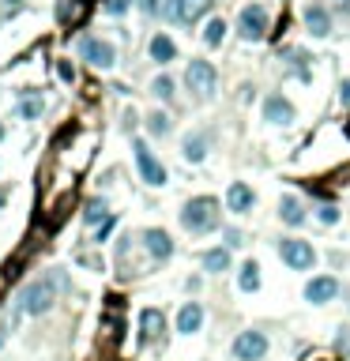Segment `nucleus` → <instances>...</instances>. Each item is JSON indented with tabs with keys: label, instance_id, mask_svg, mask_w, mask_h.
I'll return each instance as SVG.
<instances>
[{
	"label": "nucleus",
	"instance_id": "obj_35",
	"mask_svg": "<svg viewBox=\"0 0 350 361\" xmlns=\"http://www.w3.org/2000/svg\"><path fill=\"white\" fill-rule=\"evenodd\" d=\"M4 203H8V196H4V192H0V207H4Z\"/></svg>",
	"mask_w": 350,
	"mask_h": 361
},
{
	"label": "nucleus",
	"instance_id": "obj_33",
	"mask_svg": "<svg viewBox=\"0 0 350 361\" xmlns=\"http://www.w3.org/2000/svg\"><path fill=\"white\" fill-rule=\"evenodd\" d=\"M139 8H144L147 15H158V0H139Z\"/></svg>",
	"mask_w": 350,
	"mask_h": 361
},
{
	"label": "nucleus",
	"instance_id": "obj_14",
	"mask_svg": "<svg viewBox=\"0 0 350 361\" xmlns=\"http://www.w3.org/2000/svg\"><path fill=\"white\" fill-rule=\"evenodd\" d=\"M226 207H230L234 215L253 211V189H249V184H242V181H234V184H230V192H226Z\"/></svg>",
	"mask_w": 350,
	"mask_h": 361
},
{
	"label": "nucleus",
	"instance_id": "obj_36",
	"mask_svg": "<svg viewBox=\"0 0 350 361\" xmlns=\"http://www.w3.org/2000/svg\"><path fill=\"white\" fill-rule=\"evenodd\" d=\"M343 132H346V136H350V120H346V128H343Z\"/></svg>",
	"mask_w": 350,
	"mask_h": 361
},
{
	"label": "nucleus",
	"instance_id": "obj_2",
	"mask_svg": "<svg viewBox=\"0 0 350 361\" xmlns=\"http://www.w3.org/2000/svg\"><path fill=\"white\" fill-rule=\"evenodd\" d=\"M53 282H57V279H35V282H27L23 293H19V309L30 312V316L49 312L53 309Z\"/></svg>",
	"mask_w": 350,
	"mask_h": 361
},
{
	"label": "nucleus",
	"instance_id": "obj_10",
	"mask_svg": "<svg viewBox=\"0 0 350 361\" xmlns=\"http://www.w3.org/2000/svg\"><path fill=\"white\" fill-rule=\"evenodd\" d=\"M162 331H166V316H162V309H144L139 312V343H155V338H162Z\"/></svg>",
	"mask_w": 350,
	"mask_h": 361
},
{
	"label": "nucleus",
	"instance_id": "obj_5",
	"mask_svg": "<svg viewBox=\"0 0 350 361\" xmlns=\"http://www.w3.org/2000/svg\"><path fill=\"white\" fill-rule=\"evenodd\" d=\"M237 34L245 42H260L268 34V8L264 4H245L237 15Z\"/></svg>",
	"mask_w": 350,
	"mask_h": 361
},
{
	"label": "nucleus",
	"instance_id": "obj_19",
	"mask_svg": "<svg viewBox=\"0 0 350 361\" xmlns=\"http://www.w3.org/2000/svg\"><path fill=\"white\" fill-rule=\"evenodd\" d=\"M151 57H155L158 64H170L173 57H177L173 38H170V34H155V38H151Z\"/></svg>",
	"mask_w": 350,
	"mask_h": 361
},
{
	"label": "nucleus",
	"instance_id": "obj_38",
	"mask_svg": "<svg viewBox=\"0 0 350 361\" xmlns=\"http://www.w3.org/2000/svg\"><path fill=\"white\" fill-rule=\"evenodd\" d=\"M0 343H4V335H0Z\"/></svg>",
	"mask_w": 350,
	"mask_h": 361
},
{
	"label": "nucleus",
	"instance_id": "obj_8",
	"mask_svg": "<svg viewBox=\"0 0 350 361\" xmlns=\"http://www.w3.org/2000/svg\"><path fill=\"white\" fill-rule=\"evenodd\" d=\"M268 354V335L264 331H242L234 338V357L237 361H264Z\"/></svg>",
	"mask_w": 350,
	"mask_h": 361
},
{
	"label": "nucleus",
	"instance_id": "obj_30",
	"mask_svg": "<svg viewBox=\"0 0 350 361\" xmlns=\"http://www.w3.org/2000/svg\"><path fill=\"white\" fill-rule=\"evenodd\" d=\"M109 229H113V215H109V218H106V222H102V226H98V237H94V241H106V237H109Z\"/></svg>",
	"mask_w": 350,
	"mask_h": 361
},
{
	"label": "nucleus",
	"instance_id": "obj_21",
	"mask_svg": "<svg viewBox=\"0 0 350 361\" xmlns=\"http://www.w3.org/2000/svg\"><path fill=\"white\" fill-rule=\"evenodd\" d=\"M204 271H211V275L230 271V248H211V253H204Z\"/></svg>",
	"mask_w": 350,
	"mask_h": 361
},
{
	"label": "nucleus",
	"instance_id": "obj_4",
	"mask_svg": "<svg viewBox=\"0 0 350 361\" xmlns=\"http://www.w3.org/2000/svg\"><path fill=\"white\" fill-rule=\"evenodd\" d=\"M185 83L196 98H211L215 94V83H218V72L211 61H192L189 72H185Z\"/></svg>",
	"mask_w": 350,
	"mask_h": 361
},
{
	"label": "nucleus",
	"instance_id": "obj_13",
	"mask_svg": "<svg viewBox=\"0 0 350 361\" xmlns=\"http://www.w3.org/2000/svg\"><path fill=\"white\" fill-rule=\"evenodd\" d=\"M264 120H271V125H290V120H294V106L282 94H271L264 102Z\"/></svg>",
	"mask_w": 350,
	"mask_h": 361
},
{
	"label": "nucleus",
	"instance_id": "obj_26",
	"mask_svg": "<svg viewBox=\"0 0 350 361\" xmlns=\"http://www.w3.org/2000/svg\"><path fill=\"white\" fill-rule=\"evenodd\" d=\"M151 94H158L162 102H170V98H173V80H170V75H158V80L151 83Z\"/></svg>",
	"mask_w": 350,
	"mask_h": 361
},
{
	"label": "nucleus",
	"instance_id": "obj_11",
	"mask_svg": "<svg viewBox=\"0 0 350 361\" xmlns=\"http://www.w3.org/2000/svg\"><path fill=\"white\" fill-rule=\"evenodd\" d=\"M144 245H147L151 260H170L173 256V237L166 229H144Z\"/></svg>",
	"mask_w": 350,
	"mask_h": 361
},
{
	"label": "nucleus",
	"instance_id": "obj_1",
	"mask_svg": "<svg viewBox=\"0 0 350 361\" xmlns=\"http://www.w3.org/2000/svg\"><path fill=\"white\" fill-rule=\"evenodd\" d=\"M181 226L189 234H211L218 226V200L215 196H196V200H189L181 211Z\"/></svg>",
	"mask_w": 350,
	"mask_h": 361
},
{
	"label": "nucleus",
	"instance_id": "obj_27",
	"mask_svg": "<svg viewBox=\"0 0 350 361\" xmlns=\"http://www.w3.org/2000/svg\"><path fill=\"white\" fill-rule=\"evenodd\" d=\"M316 218H320L324 226H335L339 222V211H335L332 203H324V207H316Z\"/></svg>",
	"mask_w": 350,
	"mask_h": 361
},
{
	"label": "nucleus",
	"instance_id": "obj_15",
	"mask_svg": "<svg viewBox=\"0 0 350 361\" xmlns=\"http://www.w3.org/2000/svg\"><path fill=\"white\" fill-rule=\"evenodd\" d=\"M200 327H204V305L200 301H189L177 312V331L181 335H192V331H200Z\"/></svg>",
	"mask_w": 350,
	"mask_h": 361
},
{
	"label": "nucleus",
	"instance_id": "obj_9",
	"mask_svg": "<svg viewBox=\"0 0 350 361\" xmlns=\"http://www.w3.org/2000/svg\"><path fill=\"white\" fill-rule=\"evenodd\" d=\"M80 53H83V61H91L94 68H102V72L117 64V49H113V42H106V38H83Z\"/></svg>",
	"mask_w": 350,
	"mask_h": 361
},
{
	"label": "nucleus",
	"instance_id": "obj_7",
	"mask_svg": "<svg viewBox=\"0 0 350 361\" xmlns=\"http://www.w3.org/2000/svg\"><path fill=\"white\" fill-rule=\"evenodd\" d=\"M132 151H136V166H139V177H144L147 184H166V166H162V162L155 158V151H151L144 139H136L132 144Z\"/></svg>",
	"mask_w": 350,
	"mask_h": 361
},
{
	"label": "nucleus",
	"instance_id": "obj_20",
	"mask_svg": "<svg viewBox=\"0 0 350 361\" xmlns=\"http://www.w3.org/2000/svg\"><path fill=\"white\" fill-rule=\"evenodd\" d=\"M279 218L287 226H301L305 222V211H301V203L294 200V196H282V203H279Z\"/></svg>",
	"mask_w": 350,
	"mask_h": 361
},
{
	"label": "nucleus",
	"instance_id": "obj_12",
	"mask_svg": "<svg viewBox=\"0 0 350 361\" xmlns=\"http://www.w3.org/2000/svg\"><path fill=\"white\" fill-rule=\"evenodd\" d=\"M339 293V282L332 275H320V279H313L309 286H305V301H313V305H327Z\"/></svg>",
	"mask_w": 350,
	"mask_h": 361
},
{
	"label": "nucleus",
	"instance_id": "obj_34",
	"mask_svg": "<svg viewBox=\"0 0 350 361\" xmlns=\"http://www.w3.org/2000/svg\"><path fill=\"white\" fill-rule=\"evenodd\" d=\"M339 98H343V106H350V80L343 83V91H339Z\"/></svg>",
	"mask_w": 350,
	"mask_h": 361
},
{
	"label": "nucleus",
	"instance_id": "obj_31",
	"mask_svg": "<svg viewBox=\"0 0 350 361\" xmlns=\"http://www.w3.org/2000/svg\"><path fill=\"white\" fill-rule=\"evenodd\" d=\"M335 343H339V350H343V354H350V327H343V335H339Z\"/></svg>",
	"mask_w": 350,
	"mask_h": 361
},
{
	"label": "nucleus",
	"instance_id": "obj_24",
	"mask_svg": "<svg viewBox=\"0 0 350 361\" xmlns=\"http://www.w3.org/2000/svg\"><path fill=\"white\" fill-rule=\"evenodd\" d=\"M109 218V207H106V200H91L83 207V222L87 226H98V222H106Z\"/></svg>",
	"mask_w": 350,
	"mask_h": 361
},
{
	"label": "nucleus",
	"instance_id": "obj_28",
	"mask_svg": "<svg viewBox=\"0 0 350 361\" xmlns=\"http://www.w3.org/2000/svg\"><path fill=\"white\" fill-rule=\"evenodd\" d=\"M106 12L109 15H125L128 12V0H106Z\"/></svg>",
	"mask_w": 350,
	"mask_h": 361
},
{
	"label": "nucleus",
	"instance_id": "obj_37",
	"mask_svg": "<svg viewBox=\"0 0 350 361\" xmlns=\"http://www.w3.org/2000/svg\"><path fill=\"white\" fill-rule=\"evenodd\" d=\"M0 139H4V125H0Z\"/></svg>",
	"mask_w": 350,
	"mask_h": 361
},
{
	"label": "nucleus",
	"instance_id": "obj_17",
	"mask_svg": "<svg viewBox=\"0 0 350 361\" xmlns=\"http://www.w3.org/2000/svg\"><path fill=\"white\" fill-rule=\"evenodd\" d=\"M305 27H309L316 38H327L332 34V15H327L320 4H313V8H305Z\"/></svg>",
	"mask_w": 350,
	"mask_h": 361
},
{
	"label": "nucleus",
	"instance_id": "obj_16",
	"mask_svg": "<svg viewBox=\"0 0 350 361\" xmlns=\"http://www.w3.org/2000/svg\"><path fill=\"white\" fill-rule=\"evenodd\" d=\"M42 109H46V98H42V91H19V117L23 120H38Z\"/></svg>",
	"mask_w": 350,
	"mask_h": 361
},
{
	"label": "nucleus",
	"instance_id": "obj_23",
	"mask_svg": "<svg viewBox=\"0 0 350 361\" xmlns=\"http://www.w3.org/2000/svg\"><path fill=\"white\" fill-rule=\"evenodd\" d=\"M226 30H230V27H226V19H223V15H215L211 23H207V30H204V46H211V49H215V46H223Z\"/></svg>",
	"mask_w": 350,
	"mask_h": 361
},
{
	"label": "nucleus",
	"instance_id": "obj_18",
	"mask_svg": "<svg viewBox=\"0 0 350 361\" xmlns=\"http://www.w3.org/2000/svg\"><path fill=\"white\" fill-rule=\"evenodd\" d=\"M181 155L189 162H204V155H207V132H189V136H185Z\"/></svg>",
	"mask_w": 350,
	"mask_h": 361
},
{
	"label": "nucleus",
	"instance_id": "obj_6",
	"mask_svg": "<svg viewBox=\"0 0 350 361\" xmlns=\"http://www.w3.org/2000/svg\"><path fill=\"white\" fill-rule=\"evenodd\" d=\"M279 256H282V264L294 267V271H309L316 264V248L309 245V241H298V237H287L279 245Z\"/></svg>",
	"mask_w": 350,
	"mask_h": 361
},
{
	"label": "nucleus",
	"instance_id": "obj_22",
	"mask_svg": "<svg viewBox=\"0 0 350 361\" xmlns=\"http://www.w3.org/2000/svg\"><path fill=\"white\" fill-rule=\"evenodd\" d=\"M237 286H242L245 293L260 290V264H256V260H249V264L242 267V275H237Z\"/></svg>",
	"mask_w": 350,
	"mask_h": 361
},
{
	"label": "nucleus",
	"instance_id": "obj_25",
	"mask_svg": "<svg viewBox=\"0 0 350 361\" xmlns=\"http://www.w3.org/2000/svg\"><path fill=\"white\" fill-rule=\"evenodd\" d=\"M170 128H173V125H170V117L162 113V109H158V113H151V117H147V132H151V136H166Z\"/></svg>",
	"mask_w": 350,
	"mask_h": 361
},
{
	"label": "nucleus",
	"instance_id": "obj_32",
	"mask_svg": "<svg viewBox=\"0 0 350 361\" xmlns=\"http://www.w3.org/2000/svg\"><path fill=\"white\" fill-rule=\"evenodd\" d=\"M226 245L237 248V245H242V234H237V229H226Z\"/></svg>",
	"mask_w": 350,
	"mask_h": 361
},
{
	"label": "nucleus",
	"instance_id": "obj_3",
	"mask_svg": "<svg viewBox=\"0 0 350 361\" xmlns=\"http://www.w3.org/2000/svg\"><path fill=\"white\" fill-rule=\"evenodd\" d=\"M211 8H215V0H162V15H166L170 23H185V27H192L196 19H204Z\"/></svg>",
	"mask_w": 350,
	"mask_h": 361
},
{
	"label": "nucleus",
	"instance_id": "obj_29",
	"mask_svg": "<svg viewBox=\"0 0 350 361\" xmlns=\"http://www.w3.org/2000/svg\"><path fill=\"white\" fill-rule=\"evenodd\" d=\"M57 72H61V80H64V83H72V80H75V68H72L68 61H61V68H57Z\"/></svg>",
	"mask_w": 350,
	"mask_h": 361
}]
</instances>
